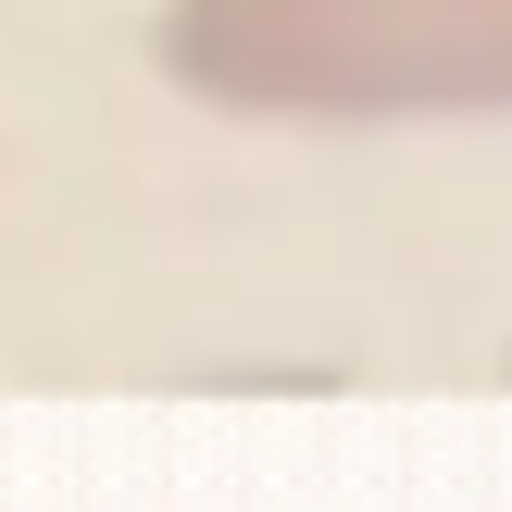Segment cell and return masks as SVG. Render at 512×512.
Here are the masks:
<instances>
[{"label":"cell","mask_w":512,"mask_h":512,"mask_svg":"<svg viewBox=\"0 0 512 512\" xmlns=\"http://www.w3.org/2000/svg\"><path fill=\"white\" fill-rule=\"evenodd\" d=\"M150 63L225 125H512V0H163Z\"/></svg>","instance_id":"cell-1"}]
</instances>
